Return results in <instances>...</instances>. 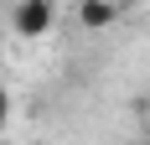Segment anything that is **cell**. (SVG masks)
<instances>
[{"label":"cell","mask_w":150,"mask_h":145,"mask_svg":"<svg viewBox=\"0 0 150 145\" xmlns=\"http://www.w3.org/2000/svg\"><path fill=\"white\" fill-rule=\"evenodd\" d=\"M52 21H57V0H16V5H11V31L21 36V42L47 36Z\"/></svg>","instance_id":"1"},{"label":"cell","mask_w":150,"mask_h":145,"mask_svg":"<svg viewBox=\"0 0 150 145\" xmlns=\"http://www.w3.org/2000/svg\"><path fill=\"white\" fill-rule=\"evenodd\" d=\"M119 21V5L114 0H78V26L83 31H109Z\"/></svg>","instance_id":"2"},{"label":"cell","mask_w":150,"mask_h":145,"mask_svg":"<svg viewBox=\"0 0 150 145\" xmlns=\"http://www.w3.org/2000/svg\"><path fill=\"white\" fill-rule=\"evenodd\" d=\"M5 124H11V88L0 83V130H5Z\"/></svg>","instance_id":"3"}]
</instances>
